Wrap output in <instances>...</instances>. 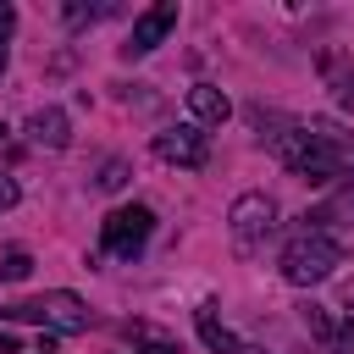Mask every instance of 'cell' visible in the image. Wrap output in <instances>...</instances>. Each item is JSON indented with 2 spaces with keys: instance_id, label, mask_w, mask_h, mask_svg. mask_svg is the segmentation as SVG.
<instances>
[{
  "instance_id": "cell-1",
  "label": "cell",
  "mask_w": 354,
  "mask_h": 354,
  "mask_svg": "<svg viewBox=\"0 0 354 354\" xmlns=\"http://www.w3.org/2000/svg\"><path fill=\"white\" fill-rule=\"evenodd\" d=\"M271 155L304 183H332L354 160V144L337 122H293L288 133H271Z\"/></svg>"
},
{
  "instance_id": "cell-9",
  "label": "cell",
  "mask_w": 354,
  "mask_h": 354,
  "mask_svg": "<svg viewBox=\"0 0 354 354\" xmlns=\"http://www.w3.org/2000/svg\"><path fill=\"white\" fill-rule=\"evenodd\" d=\"M28 138H33V144H44V149H66V138H72L66 111H55V105L33 111V116H28Z\"/></svg>"
},
{
  "instance_id": "cell-7",
  "label": "cell",
  "mask_w": 354,
  "mask_h": 354,
  "mask_svg": "<svg viewBox=\"0 0 354 354\" xmlns=\"http://www.w3.org/2000/svg\"><path fill=\"white\" fill-rule=\"evenodd\" d=\"M299 321H304V332H315V337L326 343V354H354V321L332 315L326 304H304Z\"/></svg>"
},
{
  "instance_id": "cell-4",
  "label": "cell",
  "mask_w": 354,
  "mask_h": 354,
  "mask_svg": "<svg viewBox=\"0 0 354 354\" xmlns=\"http://www.w3.org/2000/svg\"><path fill=\"white\" fill-rule=\"evenodd\" d=\"M149 232H155V210H149V205H122V210H111V216L100 221V243H105V254H116V260L144 254Z\"/></svg>"
},
{
  "instance_id": "cell-11",
  "label": "cell",
  "mask_w": 354,
  "mask_h": 354,
  "mask_svg": "<svg viewBox=\"0 0 354 354\" xmlns=\"http://www.w3.org/2000/svg\"><path fill=\"white\" fill-rule=\"evenodd\" d=\"M194 321H199V337H205V348H216V354H243V343L216 321V304H199L194 310Z\"/></svg>"
},
{
  "instance_id": "cell-10",
  "label": "cell",
  "mask_w": 354,
  "mask_h": 354,
  "mask_svg": "<svg viewBox=\"0 0 354 354\" xmlns=\"http://www.w3.org/2000/svg\"><path fill=\"white\" fill-rule=\"evenodd\" d=\"M188 111L199 116V122H210V127H221L227 116H232V100L216 88V83H194L188 88Z\"/></svg>"
},
{
  "instance_id": "cell-13",
  "label": "cell",
  "mask_w": 354,
  "mask_h": 354,
  "mask_svg": "<svg viewBox=\"0 0 354 354\" xmlns=\"http://www.w3.org/2000/svg\"><path fill=\"white\" fill-rule=\"evenodd\" d=\"M28 271H33V260H28L22 249H11V254H6V266H0V277H6V282H22Z\"/></svg>"
},
{
  "instance_id": "cell-6",
  "label": "cell",
  "mask_w": 354,
  "mask_h": 354,
  "mask_svg": "<svg viewBox=\"0 0 354 354\" xmlns=\"http://www.w3.org/2000/svg\"><path fill=\"white\" fill-rule=\"evenodd\" d=\"M177 28V0H160V6H149L138 22H133V33H127V44H122V55H149L166 33Z\"/></svg>"
},
{
  "instance_id": "cell-17",
  "label": "cell",
  "mask_w": 354,
  "mask_h": 354,
  "mask_svg": "<svg viewBox=\"0 0 354 354\" xmlns=\"http://www.w3.org/2000/svg\"><path fill=\"white\" fill-rule=\"evenodd\" d=\"M138 354H177V348H171V343H144Z\"/></svg>"
},
{
  "instance_id": "cell-2",
  "label": "cell",
  "mask_w": 354,
  "mask_h": 354,
  "mask_svg": "<svg viewBox=\"0 0 354 354\" xmlns=\"http://www.w3.org/2000/svg\"><path fill=\"white\" fill-rule=\"evenodd\" d=\"M6 321H33V326H50V332H66V337H77V332H88V304L77 299V293H33V299H17V304H6L0 310Z\"/></svg>"
},
{
  "instance_id": "cell-14",
  "label": "cell",
  "mask_w": 354,
  "mask_h": 354,
  "mask_svg": "<svg viewBox=\"0 0 354 354\" xmlns=\"http://www.w3.org/2000/svg\"><path fill=\"white\" fill-rule=\"evenodd\" d=\"M332 94H337V105H354V66H343L332 77Z\"/></svg>"
},
{
  "instance_id": "cell-15",
  "label": "cell",
  "mask_w": 354,
  "mask_h": 354,
  "mask_svg": "<svg viewBox=\"0 0 354 354\" xmlns=\"http://www.w3.org/2000/svg\"><path fill=\"white\" fill-rule=\"evenodd\" d=\"M127 183V166L122 160H105V171H100V188H122Z\"/></svg>"
},
{
  "instance_id": "cell-8",
  "label": "cell",
  "mask_w": 354,
  "mask_h": 354,
  "mask_svg": "<svg viewBox=\"0 0 354 354\" xmlns=\"http://www.w3.org/2000/svg\"><path fill=\"white\" fill-rule=\"evenodd\" d=\"M155 155H160V160H171V166L199 171L210 149H205V133H194V127H166V133H155Z\"/></svg>"
},
{
  "instance_id": "cell-5",
  "label": "cell",
  "mask_w": 354,
  "mask_h": 354,
  "mask_svg": "<svg viewBox=\"0 0 354 354\" xmlns=\"http://www.w3.org/2000/svg\"><path fill=\"white\" fill-rule=\"evenodd\" d=\"M227 227H232V243H238L243 254H254V249L271 238V227H277V205H271L266 194H238L232 210H227Z\"/></svg>"
},
{
  "instance_id": "cell-16",
  "label": "cell",
  "mask_w": 354,
  "mask_h": 354,
  "mask_svg": "<svg viewBox=\"0 0 354 354\" xmlns=\"http://www.w3.org/2000/svg\"><path fill=\"white\" fill-rule=\"evenodd\" d=\"M11 205H17V183L0 171V210H11Z\"/></svg>"
},
{
  "instance_id": "cell-3",
  "label": "cell",
  "mask_w": 354,
  "mask_h": 354,
  "mask_svg": "<svg viewBox=\"0 0 354 354\" xmlns=\"http://www.w3.org/2000/svg\"><path fill=\"white\" fill-rule=\"evenodd\" d=\"M337 266H343V243H337V238H326V232H299V238L282 249V277H288L293 288L326 282Z\"/></svg>"
},
{
  "instance_id": "cell-12",
  "label": "cell",
  "mask_w": 354,
  "mask_h": 354,
  "mask_svg": "<svg viewBox=\"0 0 354 354\" xmlns=\"http://www.w3.org/2000/svg\"><path fill=\"white\" fill-rule=\"evenodd\" d=\"M11 28H17V11L0 0V72H6V61H11Z\"/></svg>"
}]
</instances>
